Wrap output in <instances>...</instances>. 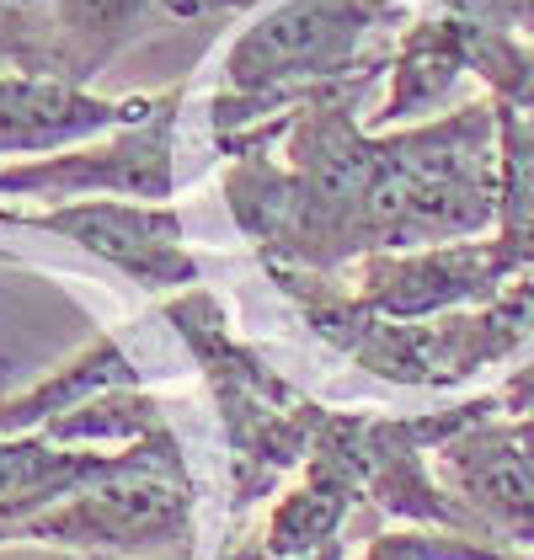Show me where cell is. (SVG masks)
<instances>
[{
    "mask_svg": "<svg viewBox=\"0 0 534 560\" xmlns=\"http://www.w3.org/2000/svg\"><path fill=\"white\" fill-rule=\"evenodd\" d=\"M321 560H337V550H326V556H321Z\"/></svg>",
    "mask_w": 534,
    "mask_h": 560,
    "instance_id": "3",
    "label": "cell"
},
{
    "mask_svg": "<svg viewBox=\"0 0 534 560\" xmlns=\"http://www.w3.org/2000/svg\"><path fill=\"white\" fill-rule=\"evenodd\" d=\"M139 0H59V16L65 27L76 33H113L118 22H129Z\"/></svg>",
    "mask_w": 534,
    "mask_h": 560,
    "instance_id": "2",
    "label": "cell"
},
{
    "mask_svg": "<svg viewBox=\"0 0 534 560\" xmlns=\"http://www.w3.org/2000/svg\"><path fill=\"white\" fill-rule=\"evenodd\" d=\"M113 107L86 102L65 86L48 81H0V150H22V144H54L70 133H86L107 124Z\"/></svg>",
    "mask_w": 534,
    "mask_h": 560,
    "instance_id": "1",
    "label": "cell"
}]
</instances>
